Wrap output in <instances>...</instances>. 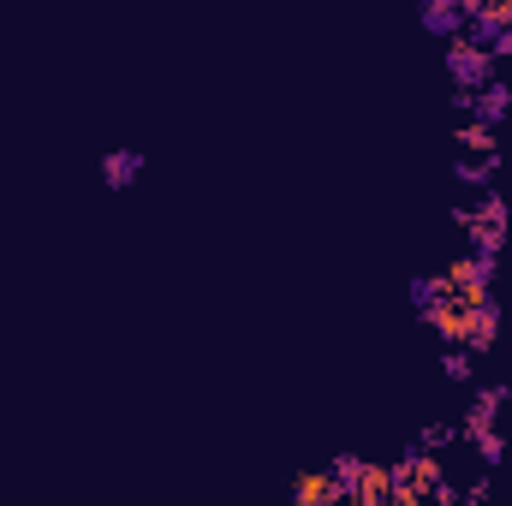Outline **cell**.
Masks as SVG:
<instances>
[{"label": "cell", "mask_w": 512, "mask_h": 506, "mask_svg": "<svg viewBox=\"0 0 512 506\" xmlns=\"http://www.w3.org/2000/svg\"><path fill=\"white\" fill-rule=\"evenodd\" d=\"M441 280H447V298H453L459 310H471V304H489V286H495V256H477V251L453 256Z\"/></svg>", "instance_id": "obj_1"}, {"label": "cell", "mask_w": 512, "mask_h": 506, "mask_svg": "<svg viewBox=\"0 0 512 506\" xmlns=\"http://www.w3.org/2000/svg\"><path fill=\"white\" fill-rule=\"evenodd\" d=\"M489 72H495V54L483 48V36H465V30H459V36H447V78H453L459 90H471V96H477V90L489 84Z\"/></svg>", "instance_id": "obj_2"}, {"label": "cell", "mask_w": 512, "mask_h": 506, "mask_svg": "<svg viewBox=\"0 0 512 506\" xmlns=\"http://www.w3.org/2000/svg\"><path fill=\"white\" fill-rule=\"evenodd\" d=\"M393 477H399V483H411V489H423V495H435V489L447 483V477H441V459H435L429 447H411V453L393 465Z\"/></svg>", "instance_id": "obj_3"}, {"label": "cell", "mask_w": 512, "mask_h": 506, "mask_svg": "<svg viewBox=\"0 0 512 506\" xmlns=\"http://www.w3.org/2000/svg\"><path fill=\"white\" fill-rule=\"evenodd\" d=\"M495 334H501V304H495V298H489V304H471V310H465V352H489Z\"/></svg>", "instance_id": "obj_4"}, {"label": "cell", "mask_w": 512, "mask_h": 506, "mask_svg": "<svg viewBox=\"0 0 512 506\" xmlns=\"http://www.w3.org/2000/svg\"><path fill=\"white\" fill-rule=\"evenodd\" d=\"M417 18H423L435 36H459V24H465V0H423Z\"/></svg>", "instance_id": "obj_5"}, {"label": "cell", "mask_w": 512, "mask_h": 506, "mask_svg": "<svg viewBox=\"0 0 512 506\" xmlns=\"http://www.w3.org/2000/svg\"><path fill=\"white\" fill-rule=\"evenodd\" d=\"M143 173V149H131V143H114L108 155H102V179L108 185H131Z\"/></svg>", "instance_id": "obj_6"}, {"label": "cell", "mask_w": 512, "mask_h": 506, "mask_svg": "<svg viewBox=\"0 0 512 506\" xmlns=\"http://www.w3.org/2000/svg\"><path fill=\"white\" fill-rule=\"evenodd\" d=\"M334 501H340V489H334L328 471H304V477L292 483V506H334Z\"/></svg>", "instance_id": "obj_7"}, {"label": "cell", "mask_w": 512, "mask_h": 506, "mask_svg": "<svg viewBox=\"0 0 512 506\" xmlns=\"http://www.w3.org/2000/svg\"><path fill=\"white\" fill-rule=\"evenodd\" d=\"M501 405H507V387H477V393H471V411H465V429H471V435H483V429L495 423V411H501Z\"/></svg>", "instance_id": "obj_8"}, {"label": "cell", "mask_w": 512, "mask_h": 506, "mask_svg": "<svg viewBox=\"0 0 512 506\" xmlns=\"http://www.w3.org/2000/svg\"><path fill=\"white\" fill-rule=\"evenodd\" d=\"M471 108H477V120H483V126H495V120H501V114L512 108V84L489 78V84H483V90L471 96Z\"/></svg>", "instance_id": "obj_9"}, {"label": "cell", "mask_w": 512, "mask_h": 506, "mask_svg": "<svg viewBox=\"0 0 512 506\" xmlns=\"http://www.w3.org/2000/svg\"><path fill=\"white\" fill-rule=\"evenodd\" d=\"M465 12L495 36V30H512V0H465Z\"/></svg>", "instance_id": "obj_10"}, {"label": "cell", "mask_w": 512, "mask_h": 506, "mask_svg": "<svg viewBox=\"0 0 512 506\" xmlns=\"http://www.w3.org/2000/svg\"><path fill=\"white\" fill-rule=\"evenodd\" d=\"M352 495H376V501H387L393 495V465H370L364 459V471H358V489Z\"/></svg>", "instance_id": "obj_11"}, {"label": "cell", "mask_w": 512, "mask_h": 506, "mask_svg": "<svg viewBox=\"0 0 512 506\" xmlns=\"http://www.w3.org/2000/svg\"><path fill=\"white\" fill-rule=\"evenodd\" d=\"M495 173H501V155H465V161H459V179H465V185H483V179H495Z\"/></svg>", "instance_id": "obj_12"}, {"label": "cell", "mask_w": 512, "mask_h": 506, "mask_svg": "<svg viewBox=\"0 0 512 506\" xmlns=\"http://www.w3.org/2000/svg\"><path fill=\"white\" fill-rule=\"evenodd\" d=\"M459 143H465L471 155H495V126H483V120H465V126H459Z\"/></svg>", "instance_id": "obj_13"}, {"label": "cell", "mask_w": 512, "mask_h": 506, "mask_svg": "<svg viewBox=\"0 0 512 506\" xmlns=\"http://www.w3.org/2000/svg\"><path fill=\"white\" fill-rule=\"evenodd\" d=\"M471 441H477V453H483L489 465H501V459H507V441H501L495 429H483V435H471Z\"/></svg>", "instance_id": "obj_14"}, {"label": "cell", "mask_w": 512, "mask_h": 506, "mask_svg": "<svg viewBox=\"0 0 512 506\" xmlns=\"http://www.w3.org/2000/svg\"><path fill=\"white\" fill-rule=\"evenodd\" d=\"M441 370H447L453 381H465V376H471V352H465V346H447V358H441Z\"/></svg>", "instance_id": "obj_15"}, {"label": "cell", "mask_w": 512, "mask_h": 506, "mask_svg": "<svg viewBox=\"0 0 512 506\" xmlns=\"http://www.w3.org/2000/svg\"><path fill=\"white\" fill-rule=\"evenodd\" d=\"M387 506H423V489H411V483H399V477H393V495H387Z\"/></svg>", "instance_id": "obj_16"}, {"label": "cell", "mask_w": 512, "mask_h": 506, "mask_svg": "<svg viewBox=\"0 0 512 506\" xmlns=\"http://www.w3.org/2000/svg\"><path fill=\"white\" fill-rule=\"evenodd\" d=\"M441 441H453V429H447V423H435V429H423V447H429V453H435Z\"/></svg>", "instance_id": "obj_17"}, {"label": "cell", "mask_w": 512, "mask_h": 506, "mask_svg": "<svg viewBox=\"0 0 512 506\" xmlns=\"http://www.w3.org/2000/svg\"><path fill=\"white\" fill-rule=\"evenodd\" d=\"M483 48H489V54H512V30H495V36H489Z\"/></svg>", "instance_id": "obj_18"}, {"label": "cell", "mask_w": 512, "mask_h": 506, "mask_svg": "<svg viewBox=\"0 0 512 506\" xmlns=\"http://www.w3.org/2000/svg\"><path fill=\"white\" fill-rule=\"evenodd\" d=\"M340 506H387V501H376V495H340Z\"/></svg>", "instance_id": "obj_19"}, {"label": "cell", "mask_w": 512, "mask_h": 506, "mask_svg": "<svg viewBox=\"0 0 512 506\" xmlns=\"http://www.w3.org/2000/svg\"><path fill=\"white\" fill-rule=\"evenodd\" d=\"M334 506H340V501H334Z\"/></svg>", "instance_id": "obj_20"}]
</instances>
